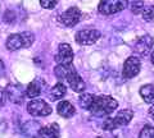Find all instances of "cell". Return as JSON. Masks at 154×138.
<instances>
[{
    "label": "cell",
    "mask_w": 154,
    "mask_h": 138,
    "mask_svg": "<svg viewBox=\"0 0 154 138\" xmlns=\"http://www.w3.org/2000/svg\"><path fill=\"white\" fill-rule=\"evenodd\" d=\"M118 107V102L110 96H94L89 111L96 116L109 115Z\"/></svg>",
    "instance_id": "6da1fadb"
},
{
    "label": "cell",
    "mask_w": 154,
    "mask_h": 138,
    "mask_svg": "<svg viewBox=\"0 0 154 138\" xmlns=\"http://www.w3.org/2000/svg\"><path fill=\"white\" fill-rule=\"evenodd\" d=\"M33 41H35V36L31 32L13 33L8 37L5 45L9 51H16L22 47H30L33 44Z\"/></svg>",
    "instance_id": "7a4b0ae2"
},
{
    "label": "cell",
    "mask_w": 154,
    "mask_h": 138,
    "mask_svg": "<svg viewBox=\"0 0 154 138\" xmlns=\"http://www.w3.org/2000/svg\"><path fill=\"white\" fill-rule=\"evenodd\" d=\"M134 118V111L130 110V109H126V110H121L114 118H108L107 120L103 123V128L105 131H113L117 129L119 127L127 125L131 119Z\"/></svg>",
    "instance_id": "3957f363"
},
{
    "label": "cell",
    "mask_w": 154,
    "mask_h": 138,
    "mask_svg": "<svg viewBox=\"0 0 154 138\" xmlns=\"http://www.w3.org/2000/svg\"><path fill=\"white\" fill-rule=\"evenodd\" d=\"M128 5V0H100L98 5V12L104 16H112V14L122 12Z\"/></svg>",
    "instance_id": "277c9868"
},
{
    "label": "cell",
    "mask_w": 154,
    "mask_h": 138,
    "mask_svg": "<svg viewBox=\"0 0 154 138\" xmlns=\"http://www.w3.org/2000/svg\"><path fill=\"white\" fill-rule=\"evenodd\" d=\"M27 111L33 116H48L51 114V106L44 100H32L27 105Z\"/></svg>",
    "instance_id": "5b68a950"
},
{
    "label": "cell",
    "mask_w": 154,
    "mask_h": 138,
    "mask_svg": "<svg viewBox=\"0 0 154 138\" xmlns=\"http://www.w3.org/2000/svg\"><path fill=\"white\" fill-rule=\"evenodd\" d=\"M82 18V13L77 7H72L67 9L64 13H62L59 16V22L66 27H73L81 21Z\"/></svg>",
    "instance_id": "8992f818"
},
{
    "label": "cell",
    "mask_w": 154,
    "mask_h": 138,
    "mask_svg": "<svg viewBox=\"0 0 154 138\" xmlns=\"http://www.w3.org/2000/svg\"><path fill=\"white\" fill-rule=\"evenodd\" d=\"M100 39V32L96 30H81L76 33L75 40L79 45H93Z\"/></svg>",
    "instance_id": "52a82bcc"
},
{
    "label": "cell",
    "mask_w": 154,
    "mask_h": 138,
    "mask_svg": "<svg viewBox=\"0 0 154 138\" xmlns=\"http://www.w3.org/2000/svg\"><path fill=\"white\" fill-rule=\"evenodd\" d=\"M140 60L136 56H130L128 59H126L123 64V70H122V75L123 78L130 79L134 78L135 75H137L140 72Z\"/></svg>",
    "instance_id": "ba28073f"
},
{
    "label": "cell",
    "mask_w": 154,
    "mask_h": 138,
    "mask_svg": "<svg viewBox=\"0 0 154 138\" xmlns=\"http://www.w3.org/2000/svg\"><path fill=\"white\" fill-rule=\"evenodd\" d=\"M55 61L60 65H71L73 61V51L68 44H60L58 47V54L55 55Z\"/></svg>",
    "instance_id": "9c48e42d"
},
{
    "label": "cell",
    "mask_w": 154,
    "mask_h": 138,
    "mask_svg": "<svg viewBox=\"0 0 154 138\" xmlns=\"http://www.w3.org/2000/svg\"><path fill=\"white\" fill-rule=\"evenodd\" d=\"M7 97L11 102L13 104H22L23 102V98H25V90L21 84H9L7 90Z\"/></svg>",
    "instance_id": "30bf717a"
},
{
    "label": "cell",
    "mask_w": 154,
    "mask_h": 138,
    "mask_svg": "<svg viewBox=\"0 0 154 138\" xmlns=\"http://www.w3.org/2000/svg\"><path fill=\"white\" fill-rule=\"evenodd\" d=\"M153 45H154V39L152 36L145 35V36L140 37L136 44H135V51H136L137 54L145 56V55H148L149 53H150Z\"/></svg>",
    "instance_id": "8fae6325"
},
{
    "label": "cell",
    "mask_w": 154,
    "mask_h": 138,
    "mask_svg": "<svg viewBox=\"0 0 154 138\" xmlns=\"http://www.w3.org/2000/svg\"><path fill=\"white\" fill-rule=\"evenodd\" d=\"M67 82H68L69 87L77 93H82L85 91V88H86L85 82L82 81V78L80 77V74L77 73L76 70H73V72L67 77Z\"/></svg>",
    "instance_id": "7c38bea8"
},
{
    "label": "cell",
    "mask_w": 154,
    "mask_h": 138,
    "mask_svg": "<svg viewBox=\"0 0 154 138\" xmlns=\"http://www.w3.org/2000/svg\"><path fill=\"white\" fill-rule=\"evenodd\" d=\"M38 136H40V138H59V136H60L59 125L53 123V124L41 127Z\"/></svg>",
    "instance_id": "4fadbf2b"
},
{
    "label": "cell",
    "mask_w": 154,
    "mask_h": 138,
    "mask_svg": "<svg viewBox=\"0 0 154 138\" xmlns=\"http://www.w3.org/2000/svg\"><path fill=\"white\" fill-rule=\"evenodd\" d=\"M57 110H58V114L63 118H71V116H73L76 113L75 106L68 101H60L57 106Z\"/></svg>",
    "instance_id": "5bb4252c"
},
{
    "label": "cell",
    "mask_w": 154,
    "mask_h": 138,
    "mask_svg": "<svg viewBox=\"0 0 154 138\" xmlns=\"http://www.w3.org/2000/svg\"><path fill=\"white\" fill-rule=\"evenodd\" d=\"M75 68H73V65H60V64H58L55 66V69H54V74H55V77L58 79H67V77L73 72Z\"/></svg>",
    "instance_id": "9a60e30c"
},
{
    "label": "cell",
    "mask_w": 154,
    "mask_h": 138,
    "mask_svg": "<svg viewBox=\"0 0 154 138\" xmlns=\"http://www.w3.org/2000/svg\"><path fill=\"white\" fill-rule=\"evenodd\" d=\"M140 96L148 104H154V86L145 84L140 88Z\"/></svg>",
    "instance_id": "2e32d148"
},
{
    "label": "cell",
    "mask_w": 154,
    "mask_h": 138,
    "mask_svg": "<svg viewBox=\"0 0 154 138\" xmlns=\"http://www.w3.org/2000/svg\"><path fill=\"white\" fill-rule=\"evenodd\" d=\"M41 93V86L37 81H32V82L27 86L26 90V96L30 98H35Z\"/></svg>",
    "instance_id": "e0dca14e"
},
{
    "label": "cell",
    "mask_w": 154,
    "mask_h": 138,
    "mask_svg": "<svg viewBox=\"0 0 154 138\" xmlns=\"http://www.w3.org/2000/svg\"><path fill=\"white\" fill-rule=\"evenodd\" d=\"M67 92V88H66V86L62 83V82H58L54 87L51 88V91H50V96L53 100H60L62 97L66 95Z\"/></svg>",
    "instance_id": "ac0fdd59"
},
{
    "label": "cell",
    "mask_w": 154,
    "mask_h": 138,
    "mask_svg": "<svg viewBox=\"0 0 154 138\" xmlns=\"http://www.w3.org/2000/svg\"><path fill=\"white\" fill-rule=\"evenodd\" d=\"M93 98H94V95H90V93H82L79 98V102H80V106L89 110V107L93 102Z\"/></svg>",
    "instance_id": "d6986e66"
},
{
    "label": "cell",
    "mask_w": 154,
    "mask_h": 138,
    "mask_svg": "<svg viewBox=\"0 0 154 138\" xmlns=\"http://www.w3.org/2000/svg\"><path fill=\"white\" fill-rule=\"evenodd\" d=\"M143 19L146 22H154V5H149V7H144L143 12H141Z\"/></svg>",
    "instance_id": "ffe728a7"
},
{
    "label": "cell",
    "mask_w": 154,
    "mask_h": 138,
    "mask_svg": "<svg viewBox=\"0 0 154 138\" xmlns=\"http://www.w3.org/2000/svg\"><path fill=\"white\" fill-rule=\"evenodd\" d=\"M139 138H154V127L145 125L139 134Z\"/></svg>",
    "instance_id": "44dd1931"
},
{
    "label": "cell",
    "mask_w": 154,
    "mask_h": 138,
    "mask_svg": "<svg viewBox=\"0 0 154 138\" xmlns=\"http://www.w3.org/2000/svg\"><path fill=\"white\" fill-rule=\"evenodd\" d=\"M144 9V1L143 0H132L131 1V12L134 14H140Z\"/></svg>",
    "instance_id": "7402d4cb"
},
{
    "label": "cell",
    "mask_w": 154,
    "mask_h": 138,
    "mask_svg": "<svg viewBox=\"0 0 154 138\" xmlns=\"http://www.w3.org/2000/svg\"><path fill=\"white\" fill-rule=\"evenodd\" d=\"M40 4L45 9H53L57 5V0H40Z\"/></svg>",
    "instance_id": "603a6c76"
},
{
    "label": "cell",
    "mask_w": 154,
    "mask_h": 138,
    "mask_svg": "<svg viewBox=\"0 0 154 138\" xmlns=\"http://www.w3.org/2000/svg\"><path fill=\"white\" fill-rule=\"evenodd\" d=\"M7 92L5 90L0 88V106H4V104H5V100H7Z\"/></svg>",
    "instance_id": "cb8c5ba5"
},
{
    "label": "cell",
    "mask_w": 154,
    "mask_h": 138,
    "mask_svg": "<svg viewBox=\"0 0 154 138\" xmlns=\"http://www.w3.org/2000/svg\"><path fill=\"white\" fill-rule=\"evenodd\" d=\"M5 74V66H4V63L2 60H0V77H3V75Z\"/></svg>",
    "instance_id": "d4e9b609"
},
{
    "label": "cell",
    "mask_w": 154,
    "mask_h": 138,
    "mask_svg": "<svg viewBox=\"0 0 154 138\" xmlns=\"http://www.w3.org/2000/svg\"><path fill=\"white\" fill-rule=\"evenodd\" d=\"M149 116H150L152 119H154V105L149 109Z\"/></svg>",
    "instance_id": "484cf974"
},
{
    "label": "cell",
    "mask_w": 154,
    "mask_h": 138,
    "mask_svg": "<svg viewBox=\"0 0 154 138\" xmlns=\"http://www.w3.org/2000/svg\"><path fill=\"white\" fill-rule=\"evenodd\" d=\"M152 63L154 64V51H153V53H152Z\"/></svg>",
    "instance_id": "4316f807"
},
{
    "label": "cell",
    "mask_w": 154,
    "mask_h": 138,
    "mask_svg": "<svg viewBox=\"0 0 154 138\" xmlns=\"http://www.w3.org/2000/svg\"><path fill=\"white\" fill-rule=\"evenodd\" d=\"M96 138H103V137H96Z\"/></svg>",
    "instance_id": "83f0119b"
}]
</instances>
